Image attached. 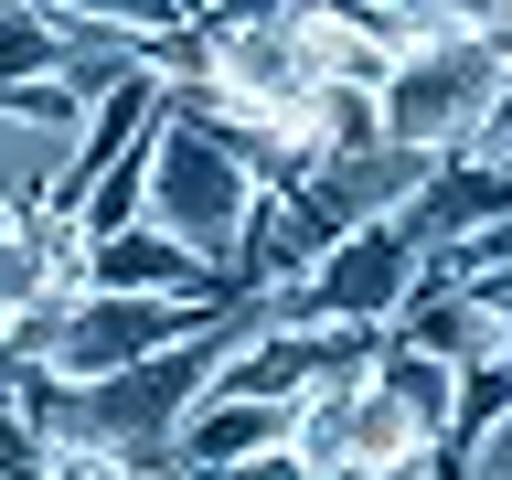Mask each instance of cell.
Here are the masks:
<instances>
[{"instance_id": "obj_1", "label": "cell", "mask_w": 512, "mask_h": 480, "mask_svg": "<svg viewBox=\"0 0 512 480\" xmlns=\"http://www.w3.org/2000/svg\"><path fill=\"white\" fill-rule=\"evenodd\" d=\"M256 214H267V182H256L235 150H214V139L182 128V118L150 128V224L171 235V246H192L214 278L246 288V235H256Z\"/></svg>"}, {"instance_id": "obj_2", "label": "cell", "mask_w": 512, "mask_h": 480, "mask_svg": "<svg viewBox=\"0 0 512 480\" xmlns=\"http://www.w3.org/2000/svg\"><path fill=\"white\" fill-rule=\"evenodd\" d=\"M502 96H512V64L491 32H470V43H427V54H406L395 75H384V150H406V160H470L480 150V128L502 118Z\"/></svg>"}, {"instance_id": "obj_3", "label": "cell", "mask_w": 512, "mask_h": 480, "mask_svg": "<svg viewBox=\"0 0 512 480\" xmlns=\"http://www.w3.org/2000/svg\"><path fill=\"white\" fill-rule=\"evenodd\" d=\"M416 288H438V256L416 246L406 214H395V224L342 235V246L320 256L299 288L256 299V310H267V320H320V331H395V320L416 310Z\"/></svg>"}, {"instance_id": "obj_4", "label": "cell", "mask_w": 512, "mask_h": 480, "mask_svg": "<svg viewBox=\"0 0 512 480\" xmlns=\"http://www.w3.org/2000/svg\"><path fill=\"white\" fill-rule=\"evenodd\" d=\"M86 288H118V299H182V310H246V288L214 278L192 246H171L160 224H128L86 256Z\"/></svg>"}, {"instance_id": "obj_5", "label": "cell", "mask_w": 512, "mask_h": 480, "mask_svg": "<svg viewBox=\"0 0 512 480\" xmlns=\"http://www.w3.org/2000/svg\"><path fill=\"white\" fill-rule=\"evenodd\" d=\"M374 384L395 395V406H416L427 427H438V448H448V427H459V363H438V352H416V342H395V331H384Z\"/></svg>"}, {"instance_id": "obj_6", "label": "cell", "mask_w": 512, "mask_h": 480, "mask_svg": "<svg viewBox=\"0 0 512 480\" xmlns=\"http://www.w3.org/2000/svg\"><path fill=\"white\" fill-rule=\"evenodd\" d=\"M54 75H64L54 0H0V96H22V86H54Z\"/></svg>"}, {"instance_id": "obj_7", "label": "cell", "mask_w": 512, "mask_h": 480, "mask_svg": "<svg viewBox=\"0 0 512 480\" xmlns=\"http://www.w3.org/2000/svg\"><path fill=\"white\" fill-rule=\"evenodd\" d=\"M43 470H54V427L32 416L22 374L0 363V480H43Z\"/></svg>"}]
</instances>
